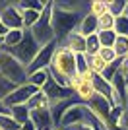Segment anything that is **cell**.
I'll return each mask as SVG.
<instances>
[{
  "mask_svg": "<svg viewBox=\"0 0 128 130\" xmlns=\"http://www.w3.org/2000/svg\"><path fill=\"white\" fill-rule=\"evenodd\" d=\"M39 51H41V45L37 43V39L33 37V33L25 29L23 41H21V43L18 45L16 49L8 51V53H10V54H14V56H16V58L20 60L21 64L25 66V68H29V66H31V62L35 60V56L39 54Z\"/></svg>",
  "mask_w": 128,
  "mask_h": 130,
  "instance_id": "obj_5",
  "label": "cell"
},
{
  "mask_svg": "<svg viewBox=\"0 0 128 130\" xmlns=\"http://www.w3.org/2000/svg\"><path fill=\"white\" fill-rule=\"evenodd\" d=\"M53 8H54V2H47L45 10L41 12L39 23L31 29L33 37L37 39V43L41 45V47L56 41V33H54V27H53Z\"/></svg>",
  "mask_w": 128,
  "mask_h": 130,
  "instance_id": "obj_4",
  "label": "cell"
},
{
  "mask_svg": "<svg viewBox=\"0 0 128 130\" xmlns=\"http://www.w3.org/2000/svg\"><path fill=\"white\" fill-rule=\"evenodd\" d=\"M0 20L8 29H23V16L16 4H4L0 8Z\"/></svg>",
  "mask_w": 128,
  "mask_h": 130,
  "instance_id": "obj_10",
  "label": "cell"
},
{
  "mask_svg": "<svg viewBox=\"0 0 128 130\" xmlns=\"http://www.w3.org/2000/svg\"><path fill=\"white\" fill-rule=\"evenodd\" d=\"M20 122L10 115V111L0 113V130H20Z\"/></svg>",
  "mask_w": 128,
  "mask_h": 130,
  "instance_id": "obj_25",
  "label": "cell"
},
{
  "mask_svg": "<svg viewBox=\"0 0 128 130\" xmlns=\"http://www.w3.org/2000/svg\"><path fill=\"white\" fill-rule=\"evenodd\" d=\"M87 70H89V62H87V56H85V54H76V72H78V76L85 74Z\"/></svg>",
  "mask_w": 128,
  "mask_h": 130,
  "instance_id": "obj_35",
  "label": "cell"
},
{
  "mask_svg": "<svg viewBox=\"0 0 128 130\" xmlns=\"http://www.w3.org/2000/svg\"><path fill=\"white\" fill-rule=\"evenodd\" d=\"M6 111H8V109H6V107H4V103L0 101V113H6Z\"/></svg>",
  "mask_w": 128,
  "mask_h": 130,
  "instance_id": "obj_39",
  "label": "cell"
},
{
  "mask_svg": "<svg viewBox=\"0 0 128 130\" xmlns=\"http://www.w3.org/2000/svg\"><path fill=\"white\" fill-rule=\"evenodd\" d=\"M43 91L49 95V99H51V103H53V105L60 103V101H66V99H74V97H76V95L70 91L68 87L58 86V84H56L53 78H51V82H49L47 86L43 87Z\"/></svg>",
  "mask_w": 128,
  "mask_h": 130,
  "instance_id": "obj_11",
  "label": "cell"
},
{
  "mask_svg": "<svg viewBox=\"0 0 128 130\" xmlns=\"http://www.w3.org/2000/svg\"><path fill=\"white\" fill-rule=\"evenodd\" d=\"M87 109H89L91 117H95L97 120H101V122H107V124H109V119H111V113H113V103L107 97H103V95H95V97L87 103ZM109 126H111V124H109Z\"/></svg>",
  "mask_w": 128,
  "mask_h": 130,
  "instance_id": "obj_9",
  "label": "cell"
},
{
  "mask_svg": "<svg viewBox=\"0 0 128 130\" xmlns=\"http://www.w3.org/2000/svg\"><path fill=\"white\" fill-rule=\"evenodd\" d=\"M101 41H99V35H89L87 37V49H85V56H95V54H99V51H101Z\"/></svg>",
  "mask_w": 128,
  "mask_h": 130,
  "instance_id": "obj_27",
  "label": "cell"
},
{
  "mask_svg": "<svg viewBox=\"0 0 128 130\" xmlns=\"http://www.w3.org/2000/svg\"><path fill=\"white\" fill-rule=\"evenodd\" d=\"M78 31L84 35V37H89V35H95L99 33V20L95 16H91L89 12H85L84 18H82L80 25H78Z\"/></svg>",
  "mask_w": 128,
  "mask_h": 130,
  "instance_id": "obj_14",
  "label": "cell"
},
{
  "mask_svg": "<svg viewBox=\"0 0 128 130\" xmlns=\"http://www.w3.org/2000/svg\"><path fill=\"white\" fill-rule=\"evenodd\" d=\"M37 91H39V89L35 86H31V84H23V86H18L16 89L2 101V103H4V107L10 111V109L16 107V105H27Z\"/></svg>",
  "mask_w": 128,
  "mask_h": 130,
  "instance_id": "obj_7",
  "label": "cell"
},
{
  "mask_svg": "<svg viewBox=\"0 0 128 130\" xmlns=\"http://www.w3.org/2000/svg\"><path fill=\"white\" fill-rule=\"evenodd\" d=\"M10 115L20 124H23V122H27V120L31 119V109L27 107V105H16V107L10 109Z\"/></svg>",
  "mask_w": 128,
  "mask_h": 130,
  "instance_id": "obj_22",
  "label": "cell"
},
{
  "mask_svg": "<svg viewBox=\"0 0 128 130\" xmlns=\"http://www.w3.org/2000/svg\"><path fill=\"white\" fill-rule=\"evenodd\" d=\"M107 4H109V14H113L115 18L128 14V2L126 0H109Z\"/></svg>",
  "mask_w": 128,
  "mask_h": 130,
  "instance_id": "obj_24",
  "label": "cell"
},
{
  "mask_svg": "<svg viewBox=\"0 0 128 130\" xmlns=\"http://www.w3.org/2000/svg\"><path fill=\"white\" fill-rule=\"evenodd\" d=\"M111 130H124V128H115V126H111Z\"/></svg>",
  "mask_w": 128,
  "mask_h": 130,
  "instance_id": "obj_41",
  "label": "cell"
},
{
  "mask_svg": "<svg viewBox=\"0 0 128 130\" xmlns=\"http://www.w3.org/2000/svg\"><path fill=\"white\" fill-rule=\"evenodd\" d=\"M0 8H2V6H0Z\"/></svg>",
  "mask_w": 128,
  "mask_h": 130,
  "instance_id": "obj_44",
  "label": "cell"
},
{
  "mask_svg": "<svg viewBox=\"0 0 128 130\" xmlns=\"http://www.w3.org/2000/svg\"><path fill=\"white\" fill-rule=\"evenodd\" d=\"M124 109H126V113H128V99H126V105H124Z\"/></svg>",
  "mask_w": 128,
  "mask_h": 130,
  "instance_id": "obj_40",
  "label": "cell"
},
{
  "mask_svg": "<svg viewBox=\"0 0 128 130\" xmlns=\"http://www.w3.org/2000/svg\"><path fill=\"white\" fill-rule=\"evenodd\" d=\"M23 35H25V29H10V31H8V35L2 39V43H4V47H2V49H4V51L16 49L18 45L23 41Z\"/></svg>",
  "mask_w": 128,
  "mask_h": 130,
  "instance_id": "obj_18",
  "label": "cell"
},
{
  "mask_svg": "<svg viewBox=\"0 0 128 130\" xmlns=\"http://www.w3.org/2000/svg\"><path fill=\"white\" fill-rule=\"evenodd\" d=\"M85 12H82V6L70 4V2H54L53 8V27L56 33V41H64L70 33L78 31L82 18Z\"/></svg>",
  "mask_w": 128,
  "mask_h": 130,
  "instance_id": "obj_1",
  "label": "cell"
},
{
  "mask_svg": "<svg viewBox=\"0 0 128 130\" xmlns=\"http://www.w3.org/2000/svg\"><path fill=\"white\" fill-rule=\"evenodd\" d=\"M87 62H89V70L93 72L95 76H103V72H105V68H107V62L99 56V54L87 56Z\"/></svg>",
  "mask_w": 128,
  "mask_h": 130,
  "instance_id": "obj_26",
  "label": "cell"
},
{
  "mask_svg": "<svg viewBox=\"0 0 128 130\" xmlns=\"http://www.w3.org/2000/svg\"><path fill=\"white\" fill-rule=\"evenodd\" d=\"M58 49V41H53V43L41 47L39 54L35 56V60L31 62V66L27 68V74H33V72H39V70H49L51 68V62H53V56Z\"/></svg>",
  "mask_w": 128,
  "mask_h": 130,
  "instance_id": "obj_8",
  "label": "cell"
},
{
  "mask_svg": "<svg viewBox=\"0 0 128 130\" xmlns=\"http://www.w3.org/2000/svg\"><path fill=\"white\" fill-rule=\"evenodd\" d=\"M18 8L20 10H35V12H43L47 2H41V0H23V2H18Z\"/></svg>",
  "mask_w": 128,
  "mask_h": 130,
  "instance_id": "obj_29",
  "label": "cell"
},
{
  "mask_svg": "<svg viewBox=\"0 0 128 130\" xmlns=\"http://www.w3.org/2000/svg\"><path fill=\"white\" fill-rule=\"evenodd\" d=\"M91 84H93V89H95L97 95H103V97H107L109 101L113 99V84L109 80H105L103 76H95Z\"/></svg>",
  "mask_w": 128,
  "mask_h": 130,
  "instance_id": "obj_17",
  "label": "cell"
},
{
  "mask_svg": "<svg viewBox=\"0 0 128 130\" xmlns=\"http://www.w3.org/2000/svg\"><path fill=\"white\" fill-rule=\"evenodd\" d=\"M126 130H128V128H126Z\"/></svg>",
  "mask_w": 128,
  "mask_h": 130,
  "instance_id": "obj_45",
  "label": "cell"
},
{
  "mask_svg": "<svg viewBox=\"0 0 128 130\" xmlns=\"http://www.w3.org/2000/svg\"><path fill=\"white\" fill-rule=\"evenodd\" d=\"M16 87H18V86H14L10 80H6V78L0 74V101H4V99L8 97V95H10Z\"/></svg>",
  "mask_w": 128,
  "mask_h": 130,
  "instance_id": "obj_31",
  "label": "cell"
},
{
  "mask_svg": "<svg viewBox=\"0 0 128 130\" xmlns=\"http://www.w3.org/2000/svg\"><path fill=\"white\" fill-rule=\"evenodd\" d=\"M0 74L6 80H10L14 86H23V84H27V78H29L27 68L14 54H10L4 49L0 51Z\"/></svg>",
  "mask_w": 128,
  "mask_h": 130,
  "instance_id": "obj_3",
  "label": "cell"
},
{
  "mask_svg": "<svg viewBox=\"0 0 128 130\" xmlns=\"http://www.w3.org/2000/svg\"><path fill=\"white\" fill-rule=\"evenodd\" d=\"M115 23H117V18L113 14H105V16L99 18V31H109V29H115Z\"/></svg>",
  "mask_w": 128,
  "mask_h": 130,
  "instance_id": "obj_32",
  "label": "cell"
},
{
  "mask_svg": "<svg viewBox=\"0 0 128 130\" xmlns=\"http://www.w3.org/2000/svg\"><path fill=\"white\" fill-rule=\"evenodd\" d=\"M27 107L31 109V111H41V109H51L53 103H51V99H49L47 93L43 91V89H39V91L31 97V101L27 103Z\"/></svg>",
  "mask_w": 128,
  "mask_h": 130,
  "instance_id": "obj_19",
  "label": "cell"
},
{
  "mask_svg": "<svg viewBox=\"0 0 128 130\" xmlns=\"http://www.w3.org/2000/svg\"><path fill=\"white\" fill-rule=\"evenodd\" d=\"M49 70H51V78H53L58 86L68 87L70 78H74L76 74H78V72H76V54L58 45V49H56V53H54V56H53V62H51V68H49Z\"/></svg>",
  "mask_w": 128,
  "mask_h": 130,
  "instance_id": "obj_2",
  "label": "cell"
},
{
  "mask_svg": "<svg viewBox=\"0 0 128 130\" xmlns=\"http://www.w3.org/2000/svg\"><path fill=\"white\" fill-rule=\"evenodd\" d=\"M8 31H10V29H8V27L2 23V20H0V39H4L6 35H8Z\"/></svg>",
  "mask_w": 128,
  "mask_h": 130,
  "instance_id": "obj_38",
  "label": "cell"
},
{
  "mask_svg": "<svg viewBox=\"0 0 128 130\" xmlns=\"http://www.w3.org/2000/svg\"><path fill=\"white\" fill-rule=\"evenodd\" d=\"M115 31H117V35L128 37V14H126V16H118V18H117V23H115Z\"/></svg>",
  "mask_w": 128,
  "mask_h": 130,
  "instance_id": "obj_33",
  "label": "cell"
},
{
  "mask_svg": "<svg viewBox=\"0 0 128 130\" xmlns=\"http://www.w3.org/2000/svg\"><path fill=\"white\" fill-rule=\"evenodd\" d=\"M118 74L128 86V58H118Z\"/></svg>",
  "mask_w": 128,
  "mask_h": 130,
  "instance_id": "obj_36",
  "label": "cell"
},
{
  "mask_svg": "<svg viewBox=\"0 0 128 130\" xmlns=\"http://www.w3.org/2000/svg\"><path fill=\"white\" fill-rule=\"evenodd\" d=\"M49 82H51V70H39V72H33V74H29V78H27V84L35 86L37 89H43V87L47 86Z\"/></svg>",
  "mask_w": 128,
  "mask_h": 130,
  "instance_id": "obj_20",
  "label": "cell"
},
{
  "mask_svg": "<svg viewBox=\"0 0 128 130\" xmlns=\"http://www.w3.org/2000/svg\"><path fill=\"white\" fill-rule=\"evenodd\" d=\"M58 45L64 47V49H68L70 53H74V54H85V49H87V37H84L80 31H74V33H70L64 41H60Z\"/></svg>",
  "mask_w": 128,
  "mask_h": 130,
  "instance_id": "obj_12",
  "label": "cell"
},
{
  "mask_svg": "<svg viewBox=\"0 0 128 130\" xmlns=\"http://www.w3.org/2000/svg\"><path fill=\"white\" fill-rule=\"evenodd\" d=\"M99 35V41H101V47H113L115 49V43H117V31L115 29H109V31H99L97 33Z\"/></svg>",
  "mask_w": 128,
  "mask_h": 130,
  "instance_id": "obj_28",
  "label": "cell"
},
{
  "mask_svg": "<svg viewBox=\"0 0 128 130\" xmlns=\"http://www.w3.org/2000/svg\"><path fill=\"white\" fill-rule=\"evenodd\" d=\"M87 12H89L91 16H95L97 20H99L101 16L109 14V4H107L105 0H93V2H89V4H87Z\"/></svg>",
  "mask_w": 128,
  "mask_h": 130,
  "instance_id": "obj_23",
  "label": "cell"
},
{
  "mask_svg": "<svg viewBox=\"0 0 128 130\" xmlns=\"http://www.w3.org/2000/svg\"><path fill=\"white\" fill-rule=\"evenodd\" d=\"M2 47H4V43H2V39H0V51H2Z\"/></svg>",
  "mask_w": 128,
  "mask_h": 130,
  "instance_id": "obj_42",
  "label": "cell"
},
{
  "mask_svg": "<svg viewBox=\"0 0 128 130\" xmlns=\"http://www.w3.org/2000/svg\"><path fill=\"white\" fill-rule=\"evenodd\" d=\"M20 130H39V128H37V126H35V124H33V120L29 119V120H27V122H23V124L20 126Z\"/></svg>",
  "mask_w": 128,
  "mask_h": 130,
  "instance_id": "obj_37",
  "label": "cell"
},
{
  "mask_svg": "<svg viewBox=\"0 0 128 130\" xmlns=\"http://www.w3.org/2000/svg\"><path fill=\"white\" fill-rule=\"evenodd\" d=\"M126 95H128V86H126Z\"/></svg>",
  "mask_w": 128,
  "mask_h": 130,
  "instance_id": "obj_43",
  "label": "cell"
},
{
  "mask_svg": "<svg viewBox=\"0 0 128 130\" xmlns=\"http://www.w3.org/2000/svg\"><path fill=\"white\" fill-rule=\"evenodd\" d=\"M87 119H89V109H87V105L82 103V101H76V103L66 111V115H64V119H62V122H60L58 128L74 130L80 124H84Z\"/></svg>",
  "mask_w": 128,
  "mask_h": 130,
  "instance_id": "obj_6",
  "label": "cell"
},
{
  "mask_svg": "<svg viewBox=\"0 0 128 130\" xmlns=\"http://www.w3.org/2000/svg\"><path fill=\"white\" fill-rule=\"evenodd\" d=\"M115 51H117L118 58H128V37L118 35L117 43H115Z\"/></svg>",
  "mask_w": 128,
  "mask_h": 130,
  "instance_id": "obj_30",
  "label": "cell"
},
{
  "mask_svg": "<svg viewBox=\"0 0 128 130\" xmlns=\"http://www.w3.org/2000/svg\"><path fill=\"white\" fill-rule=\"evenodd\" d=\"M76 101H78L76 97H74V99H66V101H60V103H56V105H53V107H51V115H53L54 128H58V126H60V122H62L66 111H68V109L72 107Z\"/></svg>",
  "mask_w": 128,
  "mask_h": 130,
  "instance_id": "obj_15",
  "label": "cell"
},
{
  "mask_svg": "<svg viewBox=\"0 0 128 130\" xmlns=\"http://www.w3.org/2000/svg\"><path fill=\"white\" fill-rule=\"evenodd\" d=\"M99 56H101V58L105 60L107 64H113V62H117V60H118L117 51L113 49V47H103V49L99 51Z\"/></svg>",
  "mask_w": 128,
  "mask_h": 130,
  "instance_id": "obj_34",
  "label": "cell"
},
{
  "mask_svg": "<svg viewBox=\"0 0 128 130\" xmlns=\"http://www.w3.org/2000/svg\"><path fill=\"white\" fill-rule=\"evenodd\" d=\"M21 16H23V29L31 31L33 27L39 23V20H41V12H35V10H21Z\"/></svg>",
  "mask_w": 128,
  "mask_h": 130,
  "instance_id": "obj_21",
  "label": "cell"
},
{
  "mask_svg": "<svg viewBox=\"0 0 128 130\" xmlns=\"http://www.w3.org/2000/svg\"><path fill=\"white\" fill-rule=\"evenodd\" d=\"M31 120H33V124L37 126L39 130H51V128H54L53 115H51V109L31 111Z\"/></svg>",
  "mask_w": 128,
  "mask_h": 130,
  "instance_id": "obj_13",
  "label": "cell"
},
{
  "mask_svg": "<svg viewBox=\"0 0 128 130\" xmlns=\"http://www.w3.org/2000/svg\"><path fill=\"white\" fill-rule=\"evenodd\" d=\"M74 95H76L78 101H82V103L87 105L91 99L97 95V93H95V89H93V84H91V82H84V80H82L80 86L74 89Z\"/></svg>",
  "mask_w": 128,
  "mask_h": 130,
  "instance_id": "obj_16",
  "label": "cell"
}]
</instances>
